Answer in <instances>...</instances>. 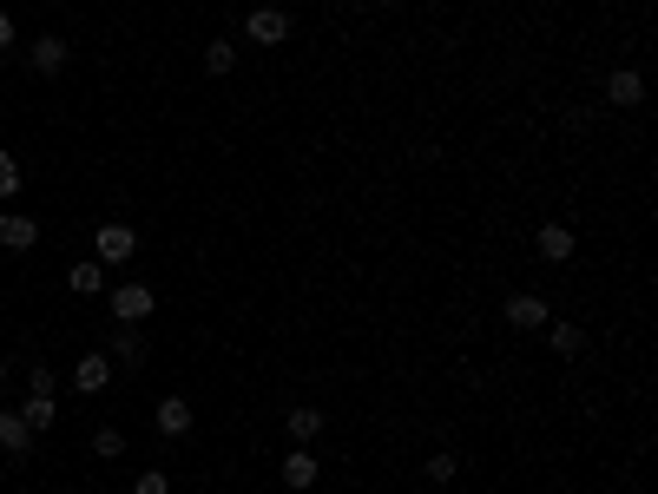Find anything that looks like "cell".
Listing matches in <instances>:
<instances>
[{"instance_id":"1","label":"cell","mask_w":658,"mask_h":494,"mask_svg":"<svg viewBox=\"0 0 658 494\" xmlns=\"http://www.w3.org/2000/svg\"><path fill=\"white\" fill-rule=\"evenodd\" d=\"M93 257L99 264H132V257H139V231H132V224H99Z\"/></svg>"},{"instance_id":"2","label":"cell","mask_w":658,"mask_h":494,"mask_svg":"<svg viewBox=\"0 0 658 494\" xmlns=\"http://www.w3.org/2000/svg\"><path fill=\"white\" fill-rule=\"evenodd\" d=\"M244 40H251V47H283V40H290V14H283V7H251Z\"/></svg>"},{"instance_id":"3","label":"cell","mask_w":658,"mask_h":494,"mask_svg":"<svg viewBox=\"0 0 658 494\" xmlns=\"http://www.w3.org/2000/svg\"><path fill=\"white\" fill-rule=\"evenodd\" d=\"M507 323H514V330H547L553 303L540 297V290H520V297H507Z\"/></svg>"},{"instance_id":"4","label":"cell","mask_w":658,"mask_h":494,"mask_svg":"<svg viewBox=\"0 0 658 494\" xmlns=\"http://www.w3.org/2000/svg\"><path fill=\"white\" fill-rule=\"evenodd\" d=\"M66 60H73V47H66L60 33H40V40L27 47V66L40 73V80H53V73H66Z\"/></svg>"},{"instance_id":"5","label":"cell","mask_w":658,"mask_h":494,"mask_svg":"<svg viewBox=\"0 0 658 494\" xmlns=\"http://www.w3.org/2000/svg\"><path fill=\"white\" fill-rule=\"evenodd\" d=\"M152 310H158V297L145 284H119V290H112V323H145Z\"/></svg>"},{"instance_id":"6","label":"cell","mask_w":658,"mask_h":494,"mask_svg":"<svg viewBox=\"0 0 658 494\" xmlns=\"http://www.w3.org/2000/svg\"><path fill=\"white\" fill-rule=\"evenodd\" d=\"M573 251H580L573 224H540V238H533V257H540V264H566Z\"/></svg>"},{"instance_id":"7","label":"cell","mask_w":658,"mask_h":494,"mask_svg":"<svg viewBox=\"0 0 658 494\" xmlns=\"http://www.w3.org/2000/svg\"><path fill=\"white\" fill-rule=\"evenodd\" d=\"M106 356H112V369H139V363H145V336H139V323H112Z\"/></svg>"},{"instance_id":"8","label":"cell","mask_w":658,"mask_h":494,"mask_svg":"<svg viewBox=\"0 0 658 494\" xmlns=\"http://www.w3.org/2000/svg\"><path fill=\"white\" fill-rule=\"evenodd\" d=\"M606 99H612L619 112L645 106V73H639V66H612V80H606Z\"/></svg>"},{"instance_id":"9","label":"cell","mask_w":658,"mask_h":494,"mask_svg":"<svg viewBox=\"0 0 658 494\" xmlns=\"http://www.w3.org/2000/svg\"><path fill=\"white\" fill-rule=\"evenodd\" d=\"M73 389H79V396H99V389H112V356H79V363H73Z\"/></svg>"},{"instance_id":"10","label":"cell","mask_w":658,"mask_h":494,"mask_svg":"<svg viewBox=\"0 0 658 494\" xmlns=\"http://www.w3.org/2000/svg\"><path fill=\"white\" fill-rule=\"evenodd\" d=\"M316 475H323V462H316L303 442L283 455V488H297V494H303V488H316Z\"/></svg>"},{"instance_id":"11","label":"cell","mask_w":658,"mask_h":494,"mask_svg":"<svg viewBox=\"0 0 658 494\" xmlns=\"http://www.w3.org/2000/svg\"><path fill=\"white\" fill-rule=\"evenodd\" d=\"M33 244H40V224L20 211H0V251H33Z\"/></svg>"},{"instance_id":"12","label":"cell","mask_w":658,"mask_h":494,"mask_svg":"<svg viewBox=\"0 0 658 494\" xmlns=\"http://www.w3.org/2000/svg\"><path fill=\"white\" fill-rule=\"evenodd\" d=\"M0 448H7V455H33V429H27V415L20 409H0Z\"/></svg>"},{"instance_id":"13","label":"cell","mask_w":658,"mask_h":494,"mask_svg":"<svg viewBox=\"0 0 658 494\" xmlns=\"http://www.w3.org/2000/svg\"><path fill=\"white\" fill-rule=\"evenodd\" d=\"M66 284H73L79 297H106V264H99V257H79V264H73V277H66Z\"/></svg>"},{"instance_id":"14","label":"cell","mask_w":658,"mask_h":494,"mask_svg":"<svg viewBox=\"0 0 658 494\" xmlns=\"http://www.w3.org/2000/svg\"><path fill=\"white\" fill-rule=\"evenodd\" d=\"M191 422H198V415H191L185 396H165V402H158V429H165V435H191Z\"/></svg>"},{"instance_id":"15","label":"cell","mask_w":658,"mask_h":494,"mask_svg":"<svg viewBox=\"0 0 658 494\" xmlns=\"http://www.w3.org/2000/svg\"><path fill=\"white\" fill-rule=\"evenodd\" d=\"M283 429H290V442L310 448L316 435H323V409H290V415H283Z\"/></svg>"},{"instance_id":"16","label":"cell","mask_w":658,"mask_h":494,"mask_svg":"<svg viewBox=\"0 0 658 494\" xmlns=\"http://www.w3.org/2000/svg\"><path fill=\"white\" fill-rule=\"evenodd\" d=\"M20 415H27L33 435H47L53 422H60V402H53V396H27V409H20Z\"/></svg>"},{"instance_id":"17","label":"cell","mask_w":658,"mask_h":494,"mask_svg":"<svg viewBox=\"0 0 658 494\" xmlns=\"http://www.w3.org/2000/svg\"><path fill=\"white\" fill-rule=\"evenodd\" d=\"M547 343H553V356H580L586 350L580 323H547Z\"/></svg>"},{"instance_id":"18","label":"cell","mask_w":658,"mask_h":494,"mask_svg":"<svg viewBox=\"0 0 658 494\" xmlns=\"http://www.w3.org/2000/svg\"><path fill=\"white\" fill-rule=\"evenodd\" d=\"M231 66H237V47H231V40H211V47H204V73H211V80H224Z\"/></svg>"},{"instance_id":"19","label":"cell","mask_w":658,"mask_h":494,"mask_svg":"<svg viewBox=\"0 0 658 494\" xmlns=\"http://www.w3.org/2000/svg\"><path fill=\"white\" fill-rule=\"evenodd\" d=\"M93 455H99V462H119V455H126V435H119V429H99L93 435Z\"/></svg>"},{"instance_id":"20","label":"cell","mask_w":658,"mask_h":494,"mask_svg":"<svg viewBox=\"0 0 658 494\" xmlns=\"http://www.w3.org/2000/svg\"><path fill=\"white\" fill-rule=\"evenodd\" d=\"M455 475H461V462L448 455V448H435V455H428V481H441V488H448Z\"/></svg>"},{"instance_id":"21","label":"cell","mask_w":658,"mask_h":494,"mask_svg":"<svg viewBox=\"0 0 658 494\" xmlns=\"http://www.w3.org/2000/svg\"><path fill=\"white\" fill-rule=\"evenodd\" d=\"M14 192H20V159L0 152V198H14Z\"/></svg>"},{"instance_id":"22","label":"cell","mask_w":658,"mask_h":494,"mask_svg":"<svg viewBox=\"0 0 658 494\" xmlns=\"http://www.w3.org/2000/svg\"><path fill=\"white\" fill-rule=\"evenodd\" d=\"M27 389H33V396H53L60 383H53V369H47V363H33V369H27Z\"/></svg>"},{"instance_id":"23","label":"cell","mask_w":658,"mask_h":494,"mask_svg":"<svg viewBox=\"0 0 658 494\" xmlns=\"http://www.w3.org/2000/svg\"><path fill=\"white\" fill-rule=\"evenodd\" d=\"M132 494H172V481L158 475V468H145V475H139V481H132Z\"/></svg>"},{"instance_id":"24","label":"cell","mask_w":658,"mask_h":494,"mask_svg":"<svg viewBox=\"0 0 658 494\" xmlns=\"http://www.w3.org/2000/svg\"><path fill=\"white\" fill-rule=\"evenodd\" d=\"M7 47H14V20L0 14V53H7Z\"/></svg>"},{"instance_id":"25","label":"cell","mask_w":658,"mask_h":494,"mask_svg":"<svg viewBox=\"0 0 658 494\" xmlns=\"http://www.w3.org/2000/svg\"><path fill=\"white\" fill-rule=\"evenodd\" d=\"M0 396H7V363H0Z\"/></svg>"},{"instance_id":"26","label":"cell","mask_w":658,"mask_h":494,"mask_svg":"<svg viewBox=\"0 0 658 494\" xmlns=\"http://www.w3.org/2000/svg\"><path fill=\"white\" fill-rule=\"evenodd\" d=\"M382 7H408V0H382Z\"/></svg>"}]
</instances>
